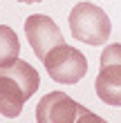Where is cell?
Here are the masks:
<instances>
[{"label": "cell", "mask_w": 121, "mask_h": 123, "mask_svg": "<svg viewBox=\"0 0 121 123\" xmlns=\"http://www.w3.org/2000/svg\"><path fill=\"white\" fill-rule=\"evenodd\" d=\"M70 31L76 40L88 43V45H105L110 38L112 25L110 18L101 7L92 2H76L70 11Z\"/></svg>", "instance_id": "2"}, {"label": "cell", "mask_w": 121, "mask_h": 123, "mask_svg": "<svg viewBox=\"0 0 121 123\" xmlns=\"http://www.w3.org/2000/svg\"><path fill=\"white\" fill-rule=\"evenodd\" d=\"M38 85V72L20 58L7 67H0V114L7 119H16L23 112L25 101L34 96Z\"/></svg>", "instance_id": "1"}, {"label": "cell", "mask_w": 121, "mask_h": 123, "mask_svg": "<svg viewBox=\"0 0 121 123\" xmlns=\"http://www.w3.org/2000/svg\"><path fill=\"white\" fill-rule=\"evenodd\" d=\"M18 54H20V43L16 31L7 25H0V67H7L13 61H18Z\"/></svg>", "instance_id": "7"}, {"label": "cell", "mask_w": 121, "mask_h": 123, "mask_svg": "<svg viewBox=\"0 0 121 123\" xmlns=\"http://www.w3.org/2000/svg\"><path fill=\"white\" fill-rule=\"evenodd\" d=\"M18 2H25V5H32V2H43V0H18Z\"/></svg>", "instance_id": "9"}, {"label": "cell", "mask_w": 121, "mask_h": 123, "mask_svg": "<svg viewBox=\"0 0 121 123\" xmlns=\"http://www.w3.org/2000/svg\"><path fill=\"white\" fill-rule=\"evenodd\" d=\"M76 123H108V121H105V119H101V117H99V114L90 112L88 107H85V110L81 112V117L76 119Z\"/></svg>", "instance_id": "8"}, {"label": "cell", "mask_w": 121, "mask_h": 123, "mask_svg": "<svg viewBox=\"0 0 121 123\" xmlns=\"http://www.w3.org/2000/svg\"><path fill=\"white\" fill-rule=\"evenodd\" d=\"M43 63H45V69L52 76V81L63 85H74L88 74V58L76 47H70V45L54 47L43 58Z\"/></svg>", "instance_id": "3"}, {"label": "cell", "mask_w": 121, "mask_h": 123, "mask_svg": "<svg viewBox=\"0 0 121 123\" xmlns=\"http://www.w3.org/2000/svg\"><path fill=\"white\" fill-rule=\"evenodd\" d=\"M25 36H27V40H29L34 54H36L40 61L45 58L54 47L65 45V38H63L58 25L49 16H43V13H34V16H29L25 20Z\"/></svg>", "instance_id": "5"}, {"label": "cell", "mask_w": 121, "mask_h": 123, "mask_svg": "<svg viewBox=\"0 0 121 123\" xmlns=\"http://www.w3.org/2000/svg\"><path fill=\"white\" fill-rule=\"evenodd\" d=\"M99 98L108 105H121V45L112 43L101 54V69L94 81Z\"/></svg>", "instance_id": "4"}, {"label": "cell", "mask_w": 121, "mask_h": 123, "mask_svg": "<svg viewBox=\"0 0 121 123\" xmlns=\"http://www.w3.org/2000/svg\"><path fill=\"white\" fill-rule=\"evenodd\" d=\"M83 110L65 92H49L36 105V123H76Z\"/></svg>", "instance_id": "6"}]
</instances>
